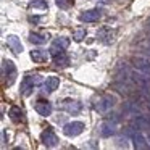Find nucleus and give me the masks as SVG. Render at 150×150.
<instances>
[{
	"mask_svg": "<svg viewBox=\"0 0 150 150\" xmlns=\"http://www.w3.org/2000/svg\"><path fill=\"white\" fill-rule=\"evenodd\" d=\"M2 78H4L5 87H10L16 79V66L11 60H4L2 62Z\"/></svg>",
	"mask_w": 150,
	"mask_h": 150,
	"instance_id": "obj_1",
	"label": "nucleus"
},
{
	"mask_svg": "<svg viewBox=\"0 0 150 150\" xmlns=\"http://www.w3.org/2000/svg\"><path fill=\"white\" fill-rule=\"evenodd\" d=\"M40 82V76L39 74H34V76H24L23 81H21L20 86V94L24 95V97H29L33 94L34 87Z\"/></svg>",
	"mask_w": 150,
	"mask_h": 150,
	"instance_id": "obj_2",
	"label": "nucleus"
},
{
	"mask_svg": "<svg viewBox=\"0 0 150 150\" xmlns=\"http://www.w3.org/2000/svg\"><path fill=\"white\" fill-rule=\"evenodd\" d=\"M115 103H116V98L110 94H105L98 97V100L94 103V107L98 113H107V111H110L115 107Z\"/></svg>",
	"mask_w": 150,
	"mask_h": 150,
	"instance_id": "obj_3",
	"label": "nucleus"
},
{
	"mask_svg": "<svg viewBox=\"0 0 150 150\" xmlns=\"http://www.w3.org/2000/svg\"><path fill=\"white\" fill-rule=\"evenodd\" d=\"M40 142L45 147H55L57 144H58V137H57L55 131L50 126H47L45 129L42 131V134H40Z\"/></svg>",
	"mask_w": 150,
	"mask_h": 150,
	"instance_id": "obj_4",
	"label": "nucleus"
},
{
	"mask_svg": "<svg viewBox=\"0 0 150 150\" xmlns=\"http://www.w3.org/2000/svg\"><path fill=\"white\" fill-rule=\"evenodd\" d=\"M82 131H84V123H81V121H71V123L65 124V127H63V134L68 137H76Z\"/></svg>",
	"mask_w": 150,
	"mask_h": 150,
	"instance_id": "obj_5",
	"label": "nucleus"
},
{
	"mask_svg": "<svg viewBox=\"0 0 150 150\" xmlns=\"http://www.w3.org/2000/svg\"><path fill=\"white\" fill-rule=\"evenodd\" d=\"M68 45H69V39L68 37H57L55 40L52 42V45H50V57L52 55H55V53H58V52H63V50H66L68 49Z\"/></svg>",
	"mask_w": 150,
	"mask_h": 150,
	"instance_id": "obj_6",
	"label": "nucleus"
},
{
	"mask_svg": "<svg viewBox=\"0 0 150 150\" xmlns=\"http://www.w3.org/2000/svg\"><path fill=\"white\" fill-rule=\"evenodd\" d=\"M100 16H102V11L98 8H92V10L82 11L79 15V21H82V23H95V21L100 20Z\"/></svg>",
	"mask_w": 150,
	"mask_h": 150,
	"instance_id": "obj_7",
	"label": "nucleus"
},
{
	"mask_svg": "<svg viewBox=\"0 0 150 150\" xmlns=\"http://www.w3.org/2000/svg\"><path fill=\"white\" fill-rule=\"evenodd\" d=\"M34 110L40 115V116H50L52 115V103L49 100H44V98H39V100L34 103Z\"/></svg>",
	"mask_w": 150,
	"mask_h": 150,
	"instance_id": "obj_8",
	"label": "nucleus"
},
{
	"mask_svg": "<svg viewBox=\"0 0 150 150\" xmlns=\"http://www.w3.org/2000/svg\"><path fill=\"white\" fill-rule=\"evenodd\" d=\"M62 108L66 110L68 113L78 115L79 111L82 110V103H79V102H76V100H71V98H66V100L62 102Z\"/></svg>",
	"mask_w": 150,
	"mask_h": 150,
	"instance_id": "obj_9",
	"label": "nucleus"
},
{
	"mask_svg": "<svg viewBox=\"0 0 150 150\" xmlns=\"http://www.w3.org/2000/svg\"><path fill=\"white\" fill-rule=\"evenodd\" d=\"M132 63L139 71L145 73V74L150 76V60L149 58H142V57H136L132 58Z\"/></svg>",
	"mask_w": 150,
	"mask_h": 150,
	"instance_id": "obj_10",
	"label": "nucleus"
},
{
	"mask_svg": "<svg viewBox=\"0 0 150 150\" xmlns=\"http://www.w3.org/2000/svg\"><path fill=\"white\" fill-rule=\"evenodd\" d=\"M58 86H60V79L57 78V76H50V78L45 79L42 89H44V92H47V94H52V92H55L57 89H58Z\"/></svg>",
	"mask_w": 150,
	"mask_h": 150,
	"instance_id": "obj_11",
	"label": "nucleus"
},
{
	"mask_svg": "<svg viewBox=\"0 0 150 150\" xmlns=\"http://www.w3.org/2000/svg\"><path fill=\"white\" fill-rule=\"evenodd\" d=\"M7 44L11 49V52L16 53V55H20V53L23 52V44H21V40L18 39L16 36H8L7 37Z\"/></svg>",
	"mask_w": 150,
	"mask_h": 150,
	"instance_id": "obj_12",
	"label": "nucleus"
},
{
	"mask_svg": "<svg viewBox=\"0 0 150 150\" xmlns=\"http://www.w3.org/2000/svg\"><path fill=\"white\" fill-rule=\"evenodd\" d=\"M8 116H10V120L13 121V123H23L24 121L23 110H21L20 107H16V105L10 107V110H8Z\"/></svg>",
	"mask_w": 150,
	"mask_h": 150,
	"instance_id": "obj_13",
	"label": "nucleus"
},
{
	"mask_svg": "<svg viewBox=\"0 0 150 150\" xmlns=\"http://www.w3.org/2000/svg\"><path fill=\"white\" fill-rule=\"evenodd\" d=\"M49 57H50V52H47V50L37 49V50L31 52V58H33L34 63H45L49 60Z\"/></svg>",
	"mask_w": 150,
	"mask_h": 150,
	"instance_id": "obj_14",
	"label": "nucleus"
},
{
	"mask_svg": "<svg viewBox=\"0 0 150 150\" xmlns=\"http://www.w3.org/2000/svg\"><path fill=\"white\" fill-rule=\"evenodd\" d=\"M132 145H134V149H149L147 139L142 132H134L132 134Z\"/></svg>",
	"mask_w": 150,
	"mask_h": 150,
	"instance_id": "obj_15",
	"label": "nucleus"
},
{
	"mask_svg": "<svg viewBox=\"0 0 150 150\" xmlns=\"http://www.w3.org/2000/svg\"><path fill=\"white\" fill-rule=\"evenodd\" d=\"M52 58H53V63H55L57 66H60V68H66V66L69 65V57L65 53V50L52 55Z\"/></svg>",
	"mask_w": 150,
	"mask_h": 150,
	"instance_id": "obj_16",
	"label": "nucleus"
},
{
	"mask_svg": "<svg viewBox=\"0 0 150 150\" xmlns=\"http://www.w3.org/2000/svg\"><path fill=\"white\" fill-rule=\"evenodd\" d=\"M115 129H116V126H115L111 121H103V123L100 124V136L102 137H110L115 134Z\"/></svg>",
	"mask_w": 150,
	"mask_h": 150,
	"instance_id": "obj_17",
	"label": "nucleus"
},
{
	"mask_svg": "<svg viewBox=\"0 0 150 150\" xmlns=\"http://www.w3.org/2000/svg\"><path fill=\"white\" fill-rule=\"evenodd\" d=\"M98 39H100L103 44H111L113 42V31H111L108 26L102 28V29L98 31Z\"/></svg>",
	"mask_w": 150,
	"mask_h": 150,
	"instance_id": "obj_18",
	"label": "nucleus"
},
{
	"mask_svg": "<svg viewBox=\"0 0 150 150\" xmlns=\"http://www.w3.org/2000/svg\"><path fill=\"white\" fill-rule=\"evenodd\" d=\"M49 37L50 36L47 33H31L29 34V40L33 44H45Z\"/></svg>",
	"mask_w": 150,
	"mask_h": 150,
	"instance_id": "obj_19",
	"label": "nucleus"
},
{
	"mask_svg": "<svg viewBox=\"0 0 150 150\" xmlns=\"http://www.w3.org/2000/svg\"><path fill=\"white\" fill-rule=\"evenodd\" d=\"M55 4L62 10H68V8H71L74 5V0H55Z\"/></svg>",
	"mask_w": 150,
	"mask_h": 150,
	"instance_id": "obj_20",
	"label": "nucleus"
},
{
	"mask_svg": "<svg viewBox=\"0 0 150 150\" xmlns=\"http://www.w3.org/2000/svg\"><path fill=\"white\" fill-rule=\"evenodd\" d=\"M136 124H137V129H139V127H149L150 126V123L144 116H137L136 118Z\"/></svg>",
	"mask_w": 150,
	"mask_h": 150,
	"instance_id": "obj_21",
	"label": "nucleus"
},
{
	"mask_svg": "<svg viewBox=\"0 0 150 150\" xmlns=\"http://www.w3.org/2000/svg\"><path fill=\"white\" fill-rule=\"evenodd\" d=\"M33 8H42V10H47V4L44 0H34L33 4H31Z\"/></svg>",
	"mask_w": 150,
	"mask_h": 150,
	"instance_id": "obj_22",
	"label": "nucleus"
},
{
	"mask_svg": "<svg viewBox=\"0 0 150 150\" xmlns=\"http://www.w3.org/2000/svg\"><path fill=\"white\" fill-rule=\"evenodd\" d=\"M84 36H86V29H79V31H76V33H74V36H73V37H74V40H78V42H79V40L84 39Z\"/></svg>",
	"mask_w": 150,
	"mask_h": 150,
	"instance_id": "obj_23",
	"label": "nucleus"
},
{
	"mask_svg": "<svg viewBox=\"0 0 150 150\" xmlns=\"http://www.w3.org/2000/svg\"><path fill=\"white\" fill-rule=\"evenodd\" d=\"M100 2H103V4H108V2H110V0H100Z\"/></svg>",
	"mask_w": 150,
	"mask_h": 150,
	"instance_id": "obj_24",
	"label": "nucleus"
},
{
	"mask_svg": "<svg viewBox=\"0 0 150 150\" xmlns=\"http://www.w3.org/2000/svg\"><path fill=\"white\" fill-rule=\"evenodd\" d=\"M149 24H150V21H149Z\"/></svg>",
	"mask_w": 150,
	"mask_h": 150,
	"instance_id": "obj_25",
	"label": "nucleus"
}]
</instances>
